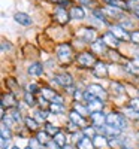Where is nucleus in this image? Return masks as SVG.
I'll use <instances>...</instances> for the list:
<instances>
[{
  "label": "nucleus",
  "mask_w": 139,
  "mask_h": 149,
  "mask_svg": "<svg viewBox=\"0 0 139 149\" xmlns=\"http://www.w3.org/2000/svg\"><path fill=\"white\" fill-rule=\"evenodd\" d=\"M78 37L82 39V40H85V42H96V31L88 29V27L79 29L78 30Z\"/></svg>",
  "instance_id": "obj_6"
},
{
  "label": "nucleus",
  "mask_w": 139,
  "mask_h": 149,
  "mask_svg": "<svg viewBox=\"0 0 139 149\" xmlns=\"http://www.w3.org/2000/svg\"><path fill=\"white\" fill-rule=\"evenodd\" d=\"M109 145H111L112 148H123V146H124V142H121V140H118V139H112V140L109 142Z\"/></svg>",
  "instance_id": "obj_35"
},
{
  "label": "nucleus",
  "mask_w": 139,
  "mask_h": 149,
  "mask_svg": "<svg viewBox=\"0 0 139 149\" xmlns=\"http://www.w3.org/2000/svg\"><path fill=\"white\" fill-rule=\"evenodd\" d=\"M135 14H136V15H138V18H139V6L135 9Z\"/></svg>",
  "instance_id": "obj_50"
},
{
  "label": "nucleus",
  "mask_w": 139,
  "mask_h": 149,
  "mask_svg": "<svg viewBox=\"0 0 139 149\" xmlns=\"http://www.w3.org/2000/svg\"><path fill=\"white\" fill-rule=\"evenodd\" d=\"M106 125H111V127H117V128H124L127 125V121H126L124 115L118 113V112H112L106 116Z\"/></svg>",
  "instance_id": "obj_1"
},
{
  "label": "nucleus",
  "mask_w": 139,
  "mask_h": 149,
  "mask_svg": "<svg viewBox=\"0 0 139 149\" xmlns=\"http://www.w3.org/2000/svg\"><path fill=\"white\" fill-rule=\"evenodd\" d=\"M0 134H2V139H6V140L11 139V130H9V127H6L5 122H2V130H0Z\"/></svg>",
  "instance_id": "obj_28"
},
{
  "label": "nucleus",
  "mask_w": 139,
  "mask_h": 149,
  "mask_svg": "<svg viewBox=\"0 0 139 149\" xmlns=\"http://www.w3.org/2000/svg\"><path fill=\"white\" fill-rule=\"evenodd\" d=\"M126 69H127L130 73H133V74H139V67L135 66L133 61H127V63H126Z\"/></svg>",
  "instance_id": "obj_29"
},
{
  "label": "nucleus",
  "mask_w": 139,
  "mask_h": 149,
  "mask_svg": "<svg viewBox=\"0 0 139 149\" xmlns=\"http://www.w3.org/2000/svg\"><path fill=\"white\" fill-rule=\"evenodd\" d=\"M111 33L115 36L118 40H129L130 39V34L126 31L121 26H111Z\"/></svg>",
  "instance_id": "obj_7"
},
{
  "label": "nucleus",
  "mask_w": 139,
  "mask_h": 149,
  "mask_svg": "<svg viewBox=\"0 0 139 149\" xmlns=\"http://www.w3.org/2000/svg\"><path fill=\"white\" fill-rule=\"evenodd\" d=\"M69 18H70V15L67 14V10H65L63 8H58V9L55 10V19H57V22L66 24V22L69 21Z\"/></svg>",
  "instance_id": "obj_14"
},
{
  "label": "nucleus",
  "mask_w": 139,
  "mask_h": 149,
  "mask_svg": "<svg viewBox=\"0 0 139 149\" xmlns=\"http://www.w3.org/2000/svg\"><path fill=\"white\" fill-rule=\"evenodd\" d=\"M45 131H46L49 136H57V134L60 133V130H58L57 127H54L53 124H48V122L45 124Z\"/></svg>",
  "instance_id": "obj_27"
},
{
  "label": "nucleus",
  "mask_w": 139,
  "mask_h": 149,
  "mask_svg": "<svg viewBox=\"0 0 139 149\" xmlns=\"http://www.w3.org/2000/svg\"><path fill=\"white\" fill-rule=\"evenodd\" d=\"M103 12H105V15H109V17H112V18H120V17L123 15L120 8H108V9H105Z\"/></svg>",
  "instance_id": "obj_21"
},
{
  "label": "nucleus",
  "mask_w": 139,
  "mask_h": 149,
  "mask_svg": "<svg viewBox=\"0 0 139 149\" xmlns=\"http://www.w3.org/2000/svg\"><path fill=\"white\" fill-rule=\"evenodd\" d=\"M111 88L117 95H121L124 93V86L121 84H118V82H111Z\"/></svg>",
  "instance_id": "obj_25"
},
{
  "label": "nucleus",
  "mask_w": 139,
  "mask_h": 149,
  "mask_svg": "<svg viewBox=\"0 0 139 149\" xmlns=\"http://www.w3.org/2000/svg\"><path fill=\"white\" fill-rule=\"evenodd\" d=\"M124 112H126V115L130 116V118H133V119H138V118H139V112H138V110H135V109H133V107H130V106H129L127 109H126Z\"/></svg>",
  "instance_id": "obj_31"
},
{
  "label": "nucleus",
  "mask_w": 139,
  "mask_h": 149,
  "mask_svg": "<svg viewBox=\"0 0 139 149\" xmlns=\"http://www.w3.org/2000/svg\"><path fill=\"white\" fill-rule=\"evenodd\" d=\"M91 122L94 127H103V124H106V116L103 115V112H93L91 113Z\"/></svg>",
  "instance_id": "obj_10"
},
{
  "label": "nucleus",
  "mask_w": 139,
  "mask_h": 149,
  "mask_svg": "<svg viewBox=\"0 0 139 149\" xmlns=\"http://www.w3.org/2000/svg\"><path fill=\"white\" fill-rule=\"evenodd\" d=\"M66 149H73V148L72 146H66Z\"/></svg>",
  "instance_id": "obj_52"
},
{
  "label": "nucleus",
  "mask_w": 139,
  "mask_h": 149,
  "mask_svg": "<svg viewBox=\"0 0 139 149\" xmlns=\"http://www.w3.org/2000/svg\"><path fill=\"white\" fill-rule=\"evenodd\" d=\"M138 137H139V133H138Z\"/></svg>",
  "instance_id": "obj_55"
},
{
  "label": "nucleus",
  "mask_w": 139,
  "mask_h": 149,
  "mask_svg": "<svg viewBox=\"0 0 139 149\" xmlns=\"http://www.w3.org/2000/svg\"><path fill=\"white\" fill-rule=\"evenodd\" d=\"M54 81L57 82V84H60V85H63V86H70L72 85V76L69 73H58V74H55L54 76Z\"/></svg>",
  "instance_id": "obj_9"
},
{
  "label": "nucleus",
  "mask_w": 139,
  "mask_h": 149,
  "mask_svg": "<svg viewBox=\"0 0 139 149\" xmlns=\"http://www.w3.org/2000/svg\"><path fill=\"white\" fill-rule=\"evenodd\" d=\"M130 40L139 43V31H133V33H130Z\"/></svg>",
  "instance_id": "obj_41"
},
{
  "label": "nucleus",
  "mask_w": 139,
  "mask_h": 149,
  "mask_svg": "<svg viewBox=\"0 0 139 149\" xmlns=\"http://www.w3.org/2000/svg\"><path fill=\"white\" fill-rule=\"evenodd\" d=\"M78 64L82 66V67H91V66H96L97 61L94 58V55L91 52H82L78 55Z\"/></svg>",
  "instance_id": "obj_4"
},
{
  "label": "nucleus",
  "mask_w": 139,
  "mask_h": 149,
  "mask_svg": "<svg viewBox=\"0 0 139 149\" xmlns=\"http://www.w3.org/2000/svg\"><path fill=\"white\" fill-rule=\"evenodd\" d=\"M130 107H133L135 110L139 112V98H132L130 100Z\"/></svg>",
  "instance_id": "obj_40"
},
{
  "label": "nucleus",
  "mask_w": 139,
  "mask_h": 149,
  "mask_svg": "<svg viewBox=\"0 0 139 149\" xmlns=\"http://www.w3.org/2000/svg\"><path fill=\"white\" fill-rule=\"evenodd\" d=\"M69 15H70L72 19H82L85 17V12L81 6H75V8H72L69 10Z\"/></svg>",
  "instance_id": "obj_16"
},
{
  "label": "nucleus",
  "mask_w": 139,
  "mask_h": 149,
  "mask_svg": "<svg viewBox=\"0 0 139 149\" xmlns=\"http://www.w3.org/2000/svg\"><path fill=\"white\" fill-rule=\"evenodd\" d=\"M121 27H123V29H132V27H133V24H132V21H124Z\"/></svg>",
  "instance_id": "obj_44"
},
{
  "label": "nucleus",
  "mask_w": 139,
  "mask_h": 149,
  "mask_svg": "<svg viewBox=\"0 0 139 149\" xmlns=\"http://www.w3.org/2000/svg\"><path fill=\"white\" fill-rule=\"evenodd\" d=\"M37 90H39V88H37L36 84H29V85H27V91H29V93H36Z\"/></svg>",
  "instance_id": "obj_42"
},
{
  "label": "nucleus",
  "mask_w": 139,
  "mask_h": 149,
  "mask_svg": "<svg viewBox=\"0 0 139 149\" xmlns=\"http://www.w3.org/2000/svg\"><path fill=\"white\" fill-rule=\"evenodd\" d=\"M49 110L53 113H63L65 112V106H63V103H51L49 104Z\"/></svg>",
  "instance_id": "obj_23"
},
{
  "label": "nucleus",
  "mask_w": 139,
  "mask_h": 149,
  "mask_svg": "<svg viewBox=\"0 0 139 149\" xmlns=\"http://www.w3.org/2000/svg\"><path fill=\"white\" fill-rule=\"evenodd\" d=\"M102 39H103V42L106 43V46H111V48H117V46H118V43H120V40H118L117 37L114 36L111 31L105 33Z\"/></svg>",
  "instance_id": "obj_13"
},
{
  "label": "nucleus",
  "mask_w": 139,
  "mask_h": 149,
  "mask_svg": "<svg viewBox=\"0 0 139 149\" xmlns=\"http://www.w3.org/2000/svg\"><path fill=\"white\" fill-rule=\"evenodd\" d=\"M12 149H20V148H18V146H14V148H12Z\"/></svg>",
  "instance_id": "obj_53"
},
{
  "label": "nucleus",
  "mask_w": 139,
  "mask_h": 149,
  "mask_svg": "<svg viewBox=\"0 0 139 149\" xmlns=\"http://www.w3.org/2000/svg\"><path fill=\"white\" fill-rule=\"evenodd\" d=\"M48 133L46 131H37V136H36V139L39 140L41 143H44V145H48L49 143V140H48Z\"/></svg>",
  "instance_id": "obj_26"
},
{
  "label": "nucleus",
  "mask_w": 139,
  "mask_h": 149,
  "mask_svg": "<svg viewBox=\"0 0 139 149\" xmlns=\"http://www.w3.org/2000/svg\"><path fill=\"white\" fill-rule=\"evenodd\" d=\"M34 116H36L37 121H45V119H46V112H44V110H37L36 113H34Z\"/></svg>",
  "instance_id": "obj_34"
},
{
  "label": "nucleus",
  "mask_w": 139,
  "mask_h": 149,
  "mask_svg": "<svg viewBox=\"0 0 139 149\" xmlns=\"http://www.w3.org/2000/svg\"><path fill=\"white\" fill-rule=\"evenodd\" d=\"M11 116L14 118V121H15V122L21 121V115H20V112H18L17 109H14V110H12V113H11Z\"/></svg>",
  "instance_id": "obj_39"
},
{
  "label": "nucleus",
  "mask_w": 139,
  "mask_h": 149,
  "mask_svg": "<svg viewBox=\"0 0 139 149\" xmlns=\"http://www.w3.org/2000/svg\"><path fill=\"white\" fill-rule=\"evenodd\" d=\"M91 49H93L94 52H97V54H103V52L106 51V43L103 42V39L96 40V42H93V45H91Z\"/></svg>",
  "instance_id": "obj_19"
},
{
  "label": "nucleus",
  "mask_w": 139,
  "mask_h": 149,
  "mask_svg": "<svg viewBox=\"0 0 139 149\" xmlns=\"http://www.w3.org/2000/svg\"><path fill=\"white\" fill-rule=\"evenodd\" d=\"M0 143H2V149H6V148H8V145H9V140L0 137Z\"/></svg>",
  "instance_id": "obj_45"
},
{
  "label": "nucleus",
  "mask_w": 139,
  "mask_h": 149,
  "mask_svg": "<svg viewBox=\"0 0 139 149\" xmlns=\"http://www.w3.org/2000/svg\"><path fill=\"white\" fill-rule=\"evenodd\" d=\"M42 73H44V67L41 63H33L29 67V74H32V76H41Z\"/></svg>",
  "instance_id": "obj_18"
},
{
  "label": "nucleus",
  "mask_w": 139,
  "mask_h": 149,
  "mask_svg": "<svg viewBox=\"0 0 139 149\" xmlns=\"http://www.w3.org/2000/svg\"><path fill=\"white\" fill-rule=\"evenodd\" d=\"M14 19L20 24V26H24V27H29V26L33 24V19L27 14H24V12H17V14L14 15Z\"/></svg>",
  "instance_id": "obj_8"
},
{
  "label": "nucleus",
  "mask_w": 139,
  "mask_h": 149,
  "mask_svg": "<svg viewBox=\"0 0 139 149\" xmlns=\"http://www.w3.org/2000/svg\"><path fill=\"white\" fill-rule=\"evenodd\" d=\"M73 110H77L78 113H81L82 116H84V115H87L88 112H90V110H88V107H84V106H82V104H79V103L75 104V109H73Z\"/></svg>",
  "instance_id": "obj_32"
},
{
  "label": "nucleus",
  "mask_w": 139,
  "mask_h": 149,
  "mask_svg": "<svg viewBox=\"0 0 139 149\" xmlns=\"http://www.w3.org/2000/svg\"><path fill=\"white\" fill-rule=\"evenodd\" d=\"M26 149H32V148H30V146H29V148H26Z\"/></svg>",
  "instance_id": "obj_54"
},
{
  "label": "nucleus",
  "mask_w": 139,
  "mask_h": 149,
  "mask_svg": "<svg viewBox=\"0 0 139 149\" xmlns=\"http://www.w3.org/2000/svg\"><path fill=\"white\" fill-rule=\"evenodd\" d=\"M126 5H127V8H130V9L135 10V9L139 6V2H138V0H129V2L126 3Z\"/></svg>",
  "instance_id": "obj_37"
},
{
  "label": "nucleus",
  "mask_w": 139,
  "mask_h": 149,
  "mask_svg": "<svg viewBox=\"0 0 139 149\" xmlns=\"http://www.w3.org/2000/svg\"><path fill=\"white\" fill-rule=\"evenodd\" d=\"M6 104H8V106H14V104H15V98L12 97V94H5V95H3V98H2V107L5 109Z\"/></svg>",
  "instance_id": "obj_22"
},
{
  "label": "nucleus",
  "mask_w": 139,
  "mask_h": 149,
  "mask_svg": "<svg viewBox=\"0 0 139 149\" xmlns=\"http://www.w3.org/2000/svg\"><path fill=\"white\" fill-rule=\"evenodd\" d=\"M69 121L73 122L75 125H78V127H85V119L81 113H78L77 110H72L70 113H69Z\"/></svg>",
  "instance_id": "obj_12"
},
{
  "label": "nucleus",
  "mask_w": 139,
  "mask_h": 149,
  "mask_svg": "<svg viewBox=\"0 0 139 149\" xmlns=\"http://www.w3.org/2000/svg\"><path fill=\"white\" fill-rule=\"evenodd\" d=\"M72 55H73V51H72V46L69 43H61L57 46V57L61 60V61H69L72 60Z\"/></svg>",
  "instance_id": "obj_3"
},
{
  "label": "nucleus",
  "mask_w": 139,
  "mask_h": 149,
  "mask_svg": "<svg viewBox=\"0 0 139 149\" xmlns=\"http://www.w3.org/2000/svg\"><path fill=\"white\" fill-rule=\"evenodd\" d=\"M24 98H26L27 104H30V106H33V104H34V98H33L32 93H26V94H24Z\"/></svg>",
  "instance_id": "obj_36"
},
{
  "label": "nucleus",
  "mask_w": 139,
  "mask_h": 149,
  "mask_svg": "<svg viewBox=\"0 0 139 149\" xmlns=\"http://www.w3.org/2000/svg\"><path fill=\"white\" fill-rule=\"evenodd\" d=\"M84 98L87 100V103H88V110L91 112H102V109H103V102L102 100H99V98H96L93 94H90V93H84Z\"/></svg>",
  "instance_id": "obj_2"
},
{
  "label": "nucleus",
  "mask_w": 139,
  "mask_h": 149,
  "mask_svg": "<svg viewBox=\"0 0 139 149\" xmlns=\"http://www.w3.org/2000/svg\"><path fill=\"white\" fill-rule=\"evenodd\" d=\"M82 97H84V94H82V93H79V91H77V93H75V98H77V100H78V98L81 100Z\"/></svg>",
  "instance_id": "obj_48"
},
{
  "label": "nucleus",
  "mask_w": 139,
  "mask_h": 149,
  "mask_svg": "<svg viewBox=\"0 0 139 149\" xmlns=\"http://www.w3.org/2000/svg\"><path fill=\"white\" fill-rule=\"evenodd\" d=\"M53 2H55V3H60V5H61L63 2H65V0H53Z\"/></svg>",
  "instance_id": "obj_51"
},
{
  "label": "nucleus",
  "mask_w": 139,
  "mask_h": 149,
  "mask_svg": "<svg viewBox=\"0 0 139 149\" xmlns=\"http://www.w3.org/2000/svg\"><path fill=\"white\" fill-rule=\"evenodd\" d=\"M103 130H105V131H103V133H105V136H109V137H114V139L118 137V136L121 134V130H120V128H117V127L106 125Z\"/></svg>",
  "instance_id": "obj_20"
},
{
  "label": "nucleus",
  "mask_w": 139,
  "mask_h": 149,
  "mask_svg": "<svg viewBox=\"0 0 139 149\" xmlns=\"http://www.w3.org/2000/svg\"><path fill=\"white\" fill-rule=\"evenodd\" d=\"M77 146H78V149H94L93 140L90 137H87V136H82V137L78 140Z\"/></svg>",
  "instance_id": "obj_15"
},
{
  "label": "nucleus",
  "mask_w": 139,
  "mask_h": 149,
  "mask_svg": "<svg viewBox=\"0 0 139 149\" xmlns=\"http://www.w3.org/2000/svg\"><path fill=\"white\" fill-rule=\"evenodd\" d=\"M79 2L82 3V5H85V6H91L94 2H93V0H79Z\"/></svg>",
  "instance_id": "obj_47"
},
{
  "label": "nucleus",
  "mask_w": 139,
  "mask_h": 149,
  "mask_svg": "<svg viewBox=\"0 0 139 149\" xmlns=\"http://www.w3.org/2000/svg\"><path fill=\"white\" fill-rule=\"evenodd\" d=\"M6 49H8V51H9V49H11V43L2 42V51H6Z\"/></svg>",
  "instance_id": "obj_46"
},
{
  "label": "nucleus",
  "mask_w": 139,
  "mask_h": 149,
  "mask_svg": "<svg viewBox=\"0 0 139 149\" xmlns=\"http://www.w3.org/2000/svg\"><path fill=\"white\" fill-rule=\"evenodd\" d=\"M93 74L97 78H106L108 76V67L106 64H103L102 61H97V64L93 69Z\"/></svg>",
  "instance_id": "obj_11"
},
{
  "label": "nucleus",
  "mask_w": 139,
  "mask_h": 149,
  "mask_svg": "<svg viewBox=\"0 0 139 149\" xmlns=\"http://www.w3.org/2000/svg\"><path fill=\"white\" fill-rule=\"evenodd\" d=\"M136 61H138V63H139V48L136 49Z\"/></svg>",
  "instance_id": "obj_49"
},
{
  "label": "nucleus",
  "mask_w": 139,
  "mask_h": 149,
  "mask_svg": "<svg viewBox=\"0 0 139 149\" xmlns=\"http://www.w3.org/2000/svg\"><path fill=\"white\" fill-rule=\"evenodd\" d=\"M93 14H94V17H97L99 19H100V22H103V24H108V21H106V17H105V12L103 10H94L93 12Z\"/></svg>",
  "instance_id": "obj_33"
},
{
  "label": "nucleus",
  "mask_w": 139,
  "mask_h": 149,
  "mask_svg": "<svg viewBox=\"0 0 139 149\" xmlns=\"http://www.w3.org/2000/svg\"><path fill=\"white\" fill-rule=\"evenodd\" d=\"M39 143H41V142L37 140V139H32V140H30V145H29V146H30L32 149H41Z\"/></svg>",
  "instance_id": "obj_38"
},
{
  "label": "nucleus",
  "mask_w": 139,
  "mask_h": 149,
  "mask_svg": "<svg viewBox=\"0 0 139 149\" xmlns=\"http://www.w3.org/2000/svg\"><path fill=\"white\" fill-rule=\"evenodd\" d=\"M93 145L97 149H102L103 146L108 145V140H106V137H105L103 134H96L94 137H93Z\"/></svg>",
  "instance_id": "obj_17"
},
{
  "label": "nucleus",
  "mask_w": 139,
  "mask_h": 149,
  "mask_svg": "<svg viewBox=\"0 0 139 149\" xmlns=\"http://www.w3.org/2000/svg\"><path fill=\"white\" fill-rule=\"evenodd\" d=\"M46 149H61V146H58V145L53 140V142H49V143L46 145Z\"/></svg>",
  "instance_id": "obj_43"
},
{
  "label": "nucleus",
  "mask_w": 139,
  "mask_h": 149,
  "mask_svg": "<svg viewBox=\"0 0 139 149\" xmlns=\"http://www.w3.org/2000/svg\"><path fill=\"white\" fill-rule=\"evenodd\" d=\"M41 149H42V148H41Z\"/></svg>",
  "instance_id": "obj_56"
},
{
  "label": "nucleus",
  "mask_w": 139,
  "mask_h": 149,
  "mask_svg": "<svg viewBox=\"0 0 139 149\" xmlns=\"http://www.w3.org/2000/svg\"><path fill=\"white\" fill-rule=\"evenodd\" d=\"M26 125L32 130V131H36L37 127H39V124H37V121L32 119V118H26Z\"/></svg>",
  "instance_id": "obj_30"
},
{
  "label": "nucleus",
  "mask_w": 139,
  "mask_h": 149,
  "mask_svg": "<svg viewBox=\"0 0 139 149\" xmlns=\"http://www.w3.org/2000/svg\"><path fill=\"white\" fill-rule=\"evenodd\" d=\"M54 142L58 145V146H65L67 142H66V136H65V133H58L57 136H54Z\"/></svg>",
  "instance_id": "obj_24"
},
{
  "label": "nucleus",
  "mask_w": 139,
  "mask_h": 149,
  "mask_svg": "<svg viewBox=\"0 0 139 149\" xmlns=\"http://www.w3.org/2000/svg\"><path fill=\"white\" fill-rule=\"evenodd\" d=\"M87 91L90 93V94H93L96 98H99V100H105V98L108 97L106 95V91L102 88L100 85H97V84H93V85H88V88H87Z\"/></svg>",
  "instance_id": "obj_5"
}]
</instances>
